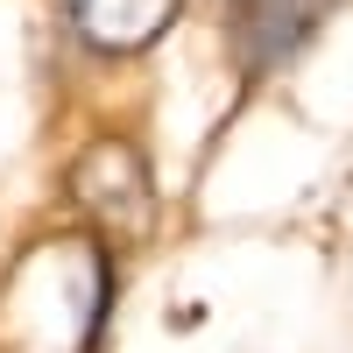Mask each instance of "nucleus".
<instances>
[{
  "mask_svg": "<svg viewBox=\"0 0 353 353\" xmlns=\"http://www.w3.org/2000/svg\"><path fill=\"white\" fill-rule=\"evenodd\" d=\"M332 0H241V36H248V64L254 71H276L290 64L304 43H311V28L325 21Z\"/></svg>",
  "mask_w": 353,
  "mask_h": 353,
  "instance_id": "nucleus-3",
  "label": "nucleus"
},
{
  "mask_svg": "<svg viewBox=\"0 0 353 353\" xmlns=\"http://www.w3.org/2000/svg\"><path fill=\"white\" fill-rule=\"evenodd\" d=\"M71 191L92 219H113V226H141L149 219V170L128 141H92L71 170Z\"/></svg>",
  "mask_w": 353,
  "mask_h": 353,
  "instance_id": "nucleus-1",
  "label": "nucleus"
},
{
  "mask_svg": "<svg viewBox=\"0 0 353 353\" xmlns=\"http://www.w3.org/2000/svg\"><path fill=\"white\" fill-rule=\"evenodd\" d=\"M176 8H184V0H64L78 43H85V50H106V57L149 50L163 28L176 21Z\"/></svg>",
  "mask_w": 353,
  "mask_h": 353,
  "instance_id": "nucleus-2",
  "label": "nucleus"
}]
</instances>
